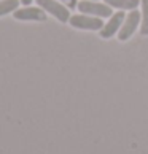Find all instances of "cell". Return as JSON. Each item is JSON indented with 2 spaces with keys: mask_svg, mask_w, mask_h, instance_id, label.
<instances>
[{
  "mask_svg": "<svg viewBox=\"0 0 148 154\" xmlns=\"http://www.w3.org/2000/svg\"><path fill=\"white\" fill-rule=\"evenodd\" d=\"M40 8H43L48 14H53L61 22H69L70 19V10L61 3L59 0H35Z\"/></svg>",
  "mask_w": 148,
  "mask_h": 154,
  "instance_id": "obj_1",
  "label": "cell"
},
{
  "mask_svg": "<svg viewBox=\"0 0 148 154\" xmlns=\"http://www.w3.org/2000/svg\"><path fill=\"white\" fill-rule=\"evenodd\" d=\"M77 8L80 10L81 14H93V16H97V18H110L113 14L112 7H109L107 3H99L96 0H83V2H78Z\"/></svg>",
  "mask_w": 148,
  "mask_h": 154,
  "instance_id": "obj_2",
  "label": "cell"
},
{
  "mask_svg": "<svg viewBox=\"0 0 148 154\" xmlns=\"http://www.w3.org/2000/svg\"><path fill=\"white\" fill-rule=\"evenodd\" d=\"M70 26L80 30H100L104 27V21L97 16H86V14H75L69 19Z\"/></svg>",
  "mask_w": 148,
  "mask_h": 154,
  "instance_id": "obj_3",
  "label": "cell"
},
{
  "mask_svg": "<svg viewBox=\"0 0 148 154\" xmlns=\"http://www.w3.org/2000/svg\"><path fill=\"white\" fill-rule=\"evenodd\" d=\"M140 18H142V14L137 10H132V11H129V14H126V19H124L121 29L118 30V38L121 42H126V40H129L134 35L135 29L139 27Z\"/></svg>",
  "mask_w": 148,
  "mask_h": 154,
  "instance_id": "obj_4",
  "label": "cell"
},
{
  "mask_svg": "<svg viewBox=\"0 0 148 154\" xmlns=\"http://www.w3.org/2000/svg\"><path fill=\"white\" fill-rule=\"evenodd\" d=\"M124 19H126V14H124L123 10L118 11V13H113L110 16V21L100 29V37L102 38H112L119 29H121Z\"/></svg>",
  "mask_w": 148,
  "mask_h": 154,
  "instance_id": "obj_5",
  "label": "cell"
},
{
  "mask_svg": "<svg viewBox=\"0 0 148 154\" xmlns=\"http://www.w3.org/2000/svg\"><path fill=\"white\" fill-rule=\"evenodd\" d=\"M13 16L18 21H46V11L40 7L38 8L26 7V8L16 10Z\"/></svg>",
  "mask_w": 148,
  "mask_h": 154,
  "instance_id": "obj_6",
  "label": "cell"
},
{
  "mask_svg": "<svg viewBox=\"0 0 148 154\" xmlns=\"http://www.w3.org/2000/svg\"><path fill=\"white\" fill-rule=\"evenodd\" d=\"M104 2L109 5V7H115V8L123 10V11L124 10L132 11V10H137L140 0H104Z\"/></svg>",
  "mask_w": 148,
  "mask_h": 154,
  "instance_id": "obj_7",
  "label": "cell"
},
{
  "mask_svg": "<svg viewBox=\"0 0 148 154\" xmlns=\"http://www.w3.org/2000/svg\"><path fill=\"white\" fill-rule=\"evenodd\" d=\"M19 3H21V0H0V16L14 13L18 10Z\"/></svg>",
  "mask_w": 148,
  "mask_h": 154,
  "instance_id": "obj_8",
  "label": "cell"
},
{
  "mask_svg": "<svg viewBox=\"0 0 148 154\" xmlns=\"http://www.w3.org/2000/svg\"><path fill=\"white\" fill-rule=\"evenodd\" d=\"M142 3V26H140V33L148 35V0H140Z\"/></svg>",
  "mask_w": 148,
  "mask_h": 154,
  "instance_id": "obj_9",
  "label": "cell"
},
{
  "mask_svg": "<svg viewBox=\"0 0 148 154\" xmlns=\"http://www.w3.org/2000/svg\"><path fill=\"white\" fill-rule=\"evenodd\" d=\"M59 2H61V3H64L69 10H70V8H72V10H73V8H77V5H78V3H77L78 0H59Z\"/></svg>",
  "mask_w": 148,
  "mask_h": 154,
  "instance_id": "obj_10",
  "label": "cell"
},
{
  "mask_svg": "<svg viewBox=\"0 0 148 154\" xmlns=\"http://www.w3.org/2000/svg\"><path fill=\"white\" fill-rule=\"evenodd\" d=\"M32 2H33V0H21V3H22V5H30Z\"/></svg>",
  "mask_w": 148,
  "mask_h": 154,
  "instance_id": "obj_11",
  "label": "cell"
}]
</instances>
